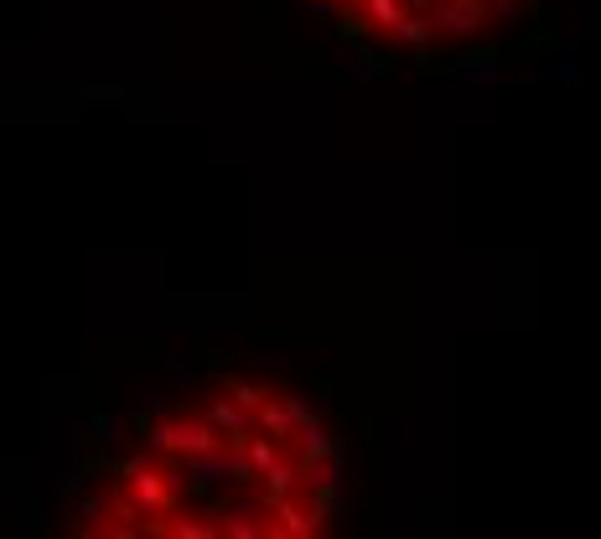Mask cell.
I'll return each mask as SVG.
<instances>
[{
	"mask_svg": "<svg viewBox=\"0 0 601 539\" xmlns=\"http://www.w3.org/2000/svg\"><path fill=\"white\" fill-rule=\"evenodd\" d=\"M405 11H410V0H358L363 26H373L379 37H394V26L405 22Z\"/></svg>",
	"mask_w": 601,
	"mask_h": 539,
	"instance_id": "obj_6",
	"label": "cell"
},
{
	"mask_svg": "<svg viewBox=\"0 0 601 539\" xmlns=\"http://www.w3.org/2000/svg\"><path fill=\"white\" fill-rule=\"evenodd\" d=\"M197 415H203V421H208L213 431H218V436H223V441H244V436H250V431H255V415H250V410H244V405H233L229 395H213L208 405H203V410H197Z\"/></svg>",
	"mask_w": 601,
	"mask_h": 539,
	"instance_id": "obj_5",
	"label": "cell"
},
{
	"mask_svg": "<svg viewBox=\"0 0 601 539\" xmlns=\"http://www.w3.org/2000/svg\"><path fill=\"white\" fill-rule=\"evenodd\" d=\"M431 22H436V37H451V42L483 37L487 31V0H436Z\"/></svg>",
	"mask_w": 601,
	"mask_h": 539,
	"instance_id": "obj_4",
	"label": "cell"
},
{
	"mask_svg": "<svg viewBox=\"0 0 601 539\" xmlns=\"http://www.w3.org/2000/svg\"><path fill=\"white\" fill-rule=\"evenodd\" d=\"M529 11V0H487V22H503V26H513L519 16Z\"/></svg>",
	"mask_w": 601,
	"mask_h": 539,
	"instance_id": "obj_9",
	"label": "cell"
},
{
	"mask_svg": "<svg viewBox=\"0 0 601 539\" xmlns=\"http://www.w3.org/2000/svg\"><path fill=\"white\" fill-rule=\"evenodd\" d=\"M213 446H223V436H218L197 410H177V415H166V421L145 425V451H151V457H166V462L203 457Z\"/></svg>",
	"mask_w": 601,
	"mask_h": 539,
	"instance_id": "obj_1",
	"label": "cell"
},
{
	"mask_svg": "<svg viewBox=\"0 0 601 539\" xmlns=\"http://www.w3.org/2000/svg\"><path fill=\"white\" fill-rule=\"evenodd\" d=\"M223 395H229L233 405H244V410H250V415H255L259 405H265V395H270V384H250V378L229 374V378H223Z\"/></svg>",
	"mask_w": 601,
	"mask_h": 539,
	"instance_id": "obj_8",
	"label": "cell"
},
{
	"mask_svg": "<svg viewBox=\"0 0 601 539\" xmlns=\"http://www.w3.org/2000/svg\"><path fill=\"white\" fill-rule=\"evenodd\" d=\"M389 42H399V48H431L436 42V22H431V11H405V22L394 26Z\"/></svg>",
	"mask_w": 601,
	"mask_h": 539,
	"instance_id": "obj_7",
	"label": "cell"
},
{
	"mask_svg": "<svg viewBox=\"0 0 601 539\" xmlns=\"http://www.w3.org/2000/svg\"><path fill=\"white\" fill-rule=\"evenodd\" d=\"M213 524H218V535L229 539H270V503L259 492L229 498V503L213 509Z\"/></svg>",
	"mask_w": 601,
	"mask_h": 539,
	"instance_id": "obj_3",
	"label": "cell"
},
{
	"mask_svg": "<svg viewBox=\"0 0 601 539\" xmlns=\"http://www.w3.org/2000/svg\"><path fill=\"white\" fill-rule=\"evenodd\" d=\"M327 529H332V514L300 488L270 503V539H311V535H327Z\"/></svg>",
	"mask_w": 601,
	"mask_h": 539,
	"instance_id": "obj_2",
	"label": "cell"
}]
</instances>
